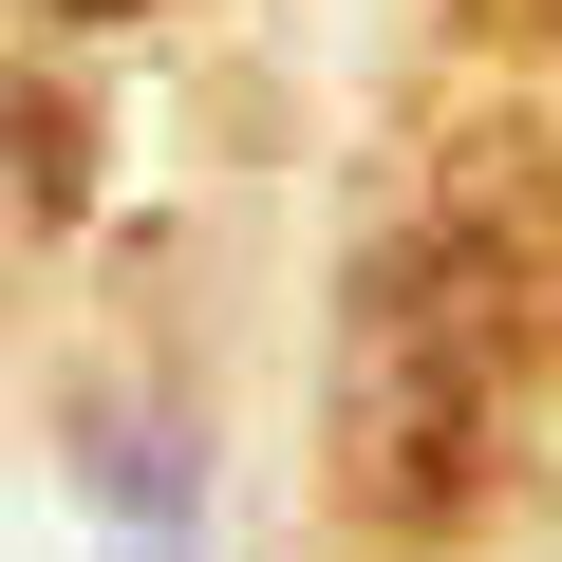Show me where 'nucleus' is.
<instances>
[{"mask_svg": "<svg viewBox=\"0 0 562 562\" xmlns=\"http://www.w3.org/2000/svg\"><path fill=\"white\" fill-rule=\"evenodd\" d=\"M57 20H150V0H57Z\"/></svg>", "mask_w": 562, "mask_h": 562, "instance_id": "f257e3e1", "label": "nucleus"}]
</instances>
